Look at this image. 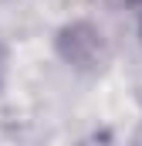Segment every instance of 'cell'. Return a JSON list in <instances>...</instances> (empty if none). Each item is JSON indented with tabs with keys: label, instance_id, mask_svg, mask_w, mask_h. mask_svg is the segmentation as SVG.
Here are the masks:
<instances>
[{
	"label": "cell",
	"instance_id": "6da1fadb",
	"mask_svg": "<svg viewBox=\"0 0 142 146\" xmlns=\"http://www.w3.org/2000/svg\"><path fill=\"white\" fill-rule=\"evenodd\" d=\"M132 7H135V14H139V21H142V0H132Z\"/></svg>",
	"mask_w": 142,
	"mask_h": 146
}]
</instances>
